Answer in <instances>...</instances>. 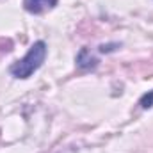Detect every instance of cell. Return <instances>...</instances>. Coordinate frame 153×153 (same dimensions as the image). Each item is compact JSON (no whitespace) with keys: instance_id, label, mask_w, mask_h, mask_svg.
I'll use <instances>...</instances> for the list:
<instances>
[{"instance_id":"3957f363","label":"cell","mask_w":153,"mask_h":153,"mask_svg":"<svg viewBox=\"0 0 153 153\" xmlns=\"http://www.w3.org/2000/svg\"><path fill=\"white\" fill-rule=\"evenodd\" d=\"M98 62H100L98 57H94L89 48H80V52L76 55V66L78 68H82V70H93V68L98 66Z\"/></svg>"},{"instance_id":"277c9868","label":"cell","mask_w":153,"mask_h":153,"mask_svg":"<svg viewBox=\"0 0 153 153\" xmlns=\"http://www.w3.org/2000/svg\"><path fill=\"white\" fill-rule=\"evenodd\" d=\"M139 105H141L143 109H152V107H153V91H148L146 94H143V96H141Z\"/></svg>"},{"instance_id":"6da1fadb","label":"cell","mask_w":153,"mask_h":153,"mask_svg":"<svg viewBox=\"0 0 153 153\" xmlns=\"http://www.w3.org/2000/svg\"><path fill=\"white\" fill-rule=\"evenodd\" d=\"M46 43L45 41H36L29 52L25 53V57H22L20 61H16L9 71L14 78H22V80H27L34 75V71H38L39 68L43 66L45 59H46Z\"/></svg>"},{"instance_id":"7a4b0ae2","label":"cell","mask_w":153,"mask_h":153,"mask_svg":"<svg viewBox=\"0 0 153 153\" xmlns=\"http://www.w3.org/2000/svg\"><path fill=\"white\" fill-rule=\"evenodd\" d=\"M59 0H23V9L30 14H41L46 9H53Z\"/></svg>"}]
</instances>
